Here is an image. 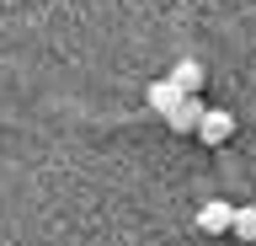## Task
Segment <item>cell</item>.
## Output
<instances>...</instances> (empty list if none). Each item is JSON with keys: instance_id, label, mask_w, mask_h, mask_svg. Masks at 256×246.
<instances>
[{"instance_id": "cell-1", "label": "cell", "mask_w": 256, "mask_h": 246, "mask_svg": "<svg viewBox=\"0 0 256 246\" xmlns=\"http://www.w3.org/2000/svg\"><path fill=\"white\" fill-rule=\"evenodd\" d=\"M198 139L203 145H230V134H235V118L224 113V107H203V118H198Z\"/></svg>"}, {"instance_id": "cell-2", "label": "cell", "mask_w": 256, "mask_h": 246, "mask_svg": "<svg viewBox=\"0 0 256 246\" xmlns=\"http://www.w3.org/2000/svg\"><path fill=\"white\" fill-rule=\"evenodd\" d=\"M230 214H235V203L208 198L203 209H198V230H203V235H230Z\"/></svg>"}, {"instance_id": "cell-3", "label": "cell", "mask_w": 256, "mask_h": 246, "mask_svg": "<svg viewBox=\"0 0 256 246\" xmlns=\"http://www.w3.org/2000/svg\"><path fill=\"white\" fill-rule=\"evenodd\" d=\"M144 102H150V113L171 118V113H176V107H182V102H187V97H182V91H176L171 81H155V86H150V91H144Z\"/></svg>"}, {"instance_id": "cell-4", "label": "cell", "mask_w": 256, "mask_h": 246, "mask_svg": "<svg viewBox=\"0 0 256 246\" xmlns=\"http://www.w3.org/2000/svg\"><path fill=\"white\" fill-rule=\"evenodd\" d=\"M166 81H171L182 97H198V86H203V65H198V59H182V65L166 75Z\"/></svg>"}, {"instance_id": "cell-5", "label": "cell", "mask_w": 256, "mask_h": 246, "mask_svg": "<svg viewBox=\"0 0 256 246\" xmlns=\"http://www.w3.org/2000/svg\"><path fill=\"white\" fill-rule=\"evenodd\" d=\"M198 118H203V102H198V97H187L171 118H166V123H171V134H192V129H198Z\"/></svg>"}, {"instance_id": "cell-6", "label": "cell", "mask_w": 256, "mask_h": 246, "mask_svg": "<svg viewBox=\"0 0 256 246\" xmlns=\"http://www.w3.org/2000/svg\"><path fill=\"white\" fill-rule=\"evenodd\" d=\"M230 235H235V241H246V246H256V203H246V209L230 214Z\"/></svg>"}]
</instances>
